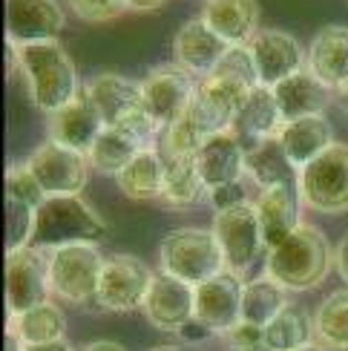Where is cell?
Listing matches in <instances>:
<instances>
[{
    "mask_svg": "<svg viewBox=\"0 0 348 351\" xmlns=\"http://www.w3.org/2000/svg\"><path fill=\"white\" fill-rule=\"evenodd\" d=\"M29 173L35 176L40 190L49 196H81L90 179V158L78 150H69L64 144L43 141L35 147V153L23 162Z\"/></svg>",
    "mask_w": 348,
    "mask_h": 351,
    "instance_id": "30bf717a",
    "label": "cell"
},
{
    "mask_svg": "<svg viewBox=\"0 0 348 351\" xmlns=\"http://www.w3.org/2000/svg\"><path fill=\"white\" fill-rule=\"evenodd\" d=\"M201 21L227 47H248L259 32V3L256 0H205Z\"/></svg>",
    "mask_w": 348,
    "mask_h": 351,
    "instance_id": "44dd1931",
    "label": "cell"
},
{
    "mask_svg": "<svg viewBox=\"0 0 348 351\" xmlns=\"http://www.w3.org/2000/svg\"><path fill=\"white\" fill-rule=\"evenodd\" d=\"M153 271L133 254H112L104 259V271H101L95 305L101 311L127 314L144 308L147 291L153 285Z\"/></svg>",
    "mask_w": 348,
    "mask_h": 351,
    "instance_id": "52a82bcc",
    "label": "cell"
},
{
    "mask_svg": "<svg viewBox=\"0 0 348 351\" xmlns=\"http://www.w3.org/2000/svg\"><path fill=\"white\" fill-rule=\"evenodd\" d=\"M242 288L245 282L234 271H222L213 280L196 285V323L210 334L227 337L242 323Z\"/></svg>",
    "mask_w": 348,
    "mask_h": 351,
    "instance_id": "4fadbf2b",
    "label": "cell"
},
{
    "mask_svg": "<svg viewBox=\"0 0 348 351\" xmlns=\"http://www.w3.org/2000/svg\"><path fill=\"white\" fill-rule=\"evenodd\" d=\"M213 233H216V239H219L227 271H234L236 276H242L245 271H248L256 262L259 251L265 247L262 228H259L253 202L216 213Z\"/></svg>",
    "mask_w": 348,
    "mask_h": 351,
    "instance_id": "7c38bea8",
    "label": "cell"
},
{
    "mask_svg": "<svg viewBox=\"0 0 348 351\" xmlns=\"http://www.w3.org/2000/svg\"><path fill=\"white\" fill-rule=\"evenodd\" d=\"M104 119L95 110V104L84 93L78 98H72L64 110H58L49 115V141L64 144L69 150L90 153L95 138L104 133Z\"/></svg>",
    "mask_w": 348,
    "mask_h": 351,
    "instance_id": "d6986e66",
    "label": "cell"
},
{
    "mask_svg": "<svg viewBox=\"0 0 348 351\" xmlns=\"http://www.w3.org/2000/svg\"><path fill=\"white\" fill-rule=\"evenodd\" d=\"M271 90L279 104L285 124L299 121V119H311V115H323V110L331 101V90L311 69L297 72V75L279 81L277 86H271Z\"/></svg>",
    "mask_w": 348,
    "mask_h": 351,
    "instance_id": "cb8c5ba5",
    "label": "cell"
},
{
    "mask_svg": "<svg viewBox=\"0 0 348 351\" xmlns=\"http://www.w3.org/2000/svg\"><path fill=\"white\" fill-rule=\"evenodd\" d=\"M334 268H337V274L343 276V280L348 282V237L340 242V247L334 251Z\"/></svg>",
    "mask_w": 348,
    "mask_h": 351,
    "instance_id": "60d3db41",
    "label": "cell"
},
{
    "mask_svg": "<svg viewBox=\"0 0 348 351\" xmlns=\"http://www.w3.org/2000/svg\"><path fill=\"white\" fill-rule=\"evenodd\" d=\"M199 176L208 190L242 182L245 176V144L234 133H219L205 141L196 156Z\"/></svg>",
    "mask_w": 348,
    "mask_h": 351,
    "instance_id": "603a6c76",
    "label": "cell"
},
{
    "mask_svg": "<svg viewBox=\"0 0 348 351\" xmlns=\"http://www.w3.org/2000/svg\"><path fill=\"white\" fill-rule=\"evenodd\" d=\"M299 351H334V348H325V346H320V343H311V346L299 348Z\"/></svg>",
    "mask_w": 348,
    "mask_h": 351,
    "instance_id": "bcb514c9",
    "label": "cell"
},
{
    "mask_svg": "<svg viewBox=\"0 0 348 351\" xmlns=\"http://www.w3.org/2000/svg\"><path fill=\"white\" fill-rule=\"evenodd\" d=\"M308 69L328 90L348 84V26H323L308 47Z\"/></svg>",
    "mask_w": 348,
    "mask_h": 351,
    "instance_id": "d4e9b609",
    "label": "cell"
},
{
    "mask_svg": "<svg viewBox=\"0 0 348 351\" xmlns=\"http://www.w3.org/2000/svg\"><path fill=\"white\" fill-rule=\"evenodd\" d=\"M253 55V66L262 86H277L279 81L297 75L306 69L308 55H302V47L294 35L282 32V29H259L253 40L248 43Z\"/></svg>",
    "mask_w": 348,
    "mask_h": 351,
    "instance_id": "9a60e30c",
    "label": "cell"
},
{
    "mask_svg": "<svg viewBox=\"0 0 348 351\" xmlns=\"http://www.w3.org/2000/svg\"><path fill=\"white\" fill-rule=\"evenodd\" d=\"M107 233V222L81 196H49L35 213L32 247L55 251L64 245H98Z\"/></svg>",
    "mask_w": 348,
    "mask_h": 351,
    "instance_id": "3957f363",
    "label": "cell"
},
{
    "mask_svg": "<svg viewBox=\"0 0 348 351\" xmlns=\"http://www.w3.org/2000/svg\"><path fill=\"white\" fill-rule=\"evenodd\" d=\"M18 66L26 78L32 104L40 112L64 110L72 98H78V72L72 58L58 40L26 43L18 47Z\"/></svg>",
    "mask_w": 348,
    "mask_h": 351,
    "instance_id": "6da1fadb",
    "label": "cell"
},
{
    "mask_svg": "<svg viewBox=\"0 0 348 351\" xmlns=\"http://www.w3.org/2000/svg\"><path fill=\"white\" fill-rule=\"evenodd\" d=\"M256 351H271V348H256Z\"/></svg>",
    "mask_w": 348,
    "mask_h": 351,
    "instance_id": "681fc988",
    "label": "cell"
},
{
    "mask_svg": "<svg viewBox=\"0 0 348 351\" xmlns=\"http://www.w3.org/2000/svg\"><path fill=\"white\" fill-rule=\"evenodd\" d=\"M158 265H162V274L176 276L193 288L227 271L216 233L201 228L170 230L158 242Z\"/></svg>",
    "mask_w": 348,
    "mask_h": 351,
    "instance_id": "277c9868",
    "label": "cell"
},
{
    "mask_svg": "<svg viewBox=\"0 0 348 351\" xmlns=\"http://www.w3.org/2000/svg\"><path fill=\"white\" fill-rule=\"evenodd\" d=\"M104 254L98 245H64L49 251V291L72 305L95 302Z\"/></svg>",
    "mask_w": 348,
    "mask_h": 351,
    "instance_id": "5b68a950",
    "label": "cell"
},
{
    "mask_svg": "<svg viewBox=\"0 0 348 351\" xmlns=\"http://www.w3.org/2000/svg\"><path fill=\"white\" fill-rule=\"evenodd\" d=\"M208 202L213 204L216 213H222V210H230V208H239V204H248V190H245L242 182L222 184V187L208 190Z\"/></svg>",
    "mask_w": 348,
    "mask_h": 351,
    "instance_id": "f35d334b",
    "label": "cell"
},
{
    "mask_svg": "<svg viewBox=\"0 0 348 351\" xmlns=\"http://www.w3.org/2000/svg\"><path fill=\"white\" fill-rule=\"evenodd\" d=\"M216 75H227V78H236L248 86L259 84L256 75V66H253V55L248 47H230V52L225 55V61L216 66Z\"/></svg>",
    "mask_w": 348,
    "mask_h": 351,
    "instance_id": "8d00e7d4",
    "label": "cell"
},
{
    "mask_svg": "<svg viewBox=\"0 0 348 351\" xmlns=\"http://www.w3.org/2000/svg\"><path fill=\"white\" fill-rule=\"evenodd\" d=\"M66 3L86 23H104L129 9L127 0H66Z\"/></svg>",
    "mask_w": 348,
    "mask_h": 351,
    "instance_id": "74e56055",
    "label": "cell"
},
{
    "mask_svg": "<svg viewBox=\"0 0 348 351\" xmlns=\"http://www.w3.org/2000/svg\"><path fill=\"white\" fill-rule=\"evenodd\" d=\"M288 291L271 280V276H259V280L245 282L242 288V323L256 326V328H268L288 308Z\"/></svg>",
    "mask_w": 348,
    "mask_h": 351,
    "instance_id": "f1b7e54d",
    "label": "cell"
},
{
    "mask_svg": "<svg viewBox=\"0 0 348 351\" xmlns=\"http://www.w3.org/2000/svg\"><path fill=\"white\" fill-rule=\"evenodd\" d=\"M141 150H147V147H141L124 127H104V133L95 138L86 158H90L92 170L107 173V176H119Z\"/></svg>",
    "mask_w": 348,
    "mask_h": 351,
    "instance_id": "4dcf8cb0",
    "label": "cell"
},
{
    "mask_svg": "<svg viewBox=\"0 0 348 351\" xmlns=\"http://www.w3.org/2000/svg\"><path fill=\"white\" fill-rule=\"evenodd\" d=\"M331 265H334V254H331L325 233L306 222L282 245L271 247L265 256V274L277 280L285 291L316 288L328 276Z\"/></svg>",
    "mask_w": 348,
    "mask_h": 351,
    "instance_id": "7a4b0ae2",
    "label": "cell"
},
{
    "mask_svg": "<svg viewBox=\"0 0 348 351\" xmlns=\"http://www.w3.org/2000/svg\"><path fill=\"white\" fill-rule=\"evenodd\" d=\"M179 337H184V340H205V337H210V331H208L205 326H201V323H196V319H193V323H187V326L182 328Z\"/></svg>",
    "mask_w": 348,
    "mask_h": 351,
    "instance_id": "b9f144b4",
    "label": "cell"
},
{
    "mask_svg": "<svg viewBox=\"0 0 348 351\" xmlns=\"http://www.w3.org/2000/svg\"><path fill=\"white\" fill-rule=\"evenodd\" d=\"M49 254L40 247H18L6 254V308L18 317L49 302Z\"/></svg>",
    "mask_w": 348,
    "mask_h": 351,
    "instance_id": "8fae6325",
    "label": "cell"
},
{
    "mask_svg": "<svg viewBox=\"0 0 348 351\" xmlns=\"http://www.w3.org/2000/svg\"><path fill=\"white\" fill-rule=\"evenodd\" d=\"M9 328L18 334L23 346H47V343H61L66 331L64 311L55 302H43L38 308L9 317Z\"/></svg>",
    "mask_w": 348,
    "mask_h": 351,
    "instance_id": "1f68e13d",
    "label": "cell"
},
{
    "mask_svg": "<svg viewBox=\"0 0 348 351\" xmlns=\"http://www.w3.org/2000/svg\"><path fill=\"white\" fill-rule=\"evenodd\" d=\"M196 84L199 81H193L190 72L179 66L176 61L156 66L144 75V81H141L144 110H147L153 124L162 130V133L190 110V101L196 95Z\"/></svg>",
    "mask_w": 348,
    "mask_h": 351,
    "instance_id": "9c48e42d",
    "label": "cell"
},
{
    "mask_svg": "<svg viewBox=\"0 0 348 351\" xmlns=\"http://www.w3.org/2000/svg\"><path fill=\"white\" fill-rule=\"evenodd\" d=\"M205 133L193 124L190 115H182L176 124H170L162 136H158V153L164 158H196L199 150L205 147Z\"/></svg>",
    "mask_w": 348,
    "mask_h": 351,
    "instance_id": "e575fe53",
    "label": "cell"
},
{
    "mask_svg": "<svg viewBox=\"0 0 348 351\" xmlns=\"http://www.w3.org/2000/svg\"><path fill=\"white\" fill-rule=\"evenodd\" d=\"M133 12H156L158 6H164L167 0H127Z\"/></svg>",
    "mask_w": 348,
    "mask_h": 351,
    "instance_id": "7bdbcfd3",
    "label": "cell"
},
{
    "mask_svg": "<svg viewBox=\"0 0 348 351\" xmlns=\"http://www.w3.org/2000/svg\"><path fill=\"white\" fill-rule=\"evenodd\" d=\"M150 351H182V348H176V346H158V348H150Z\"/></svg>",
    "mask_w": 348,
    "mask_h": 351,
    "instance_id": "c3c4849f",
    "label": "cell"
},
{
    "mask_svg": "<svg viewBox=\"0 0 348 351\" xmlns=\"http://www.w3.org/2000/svg\"><path fill=\"white\" fill-rule=\"evenodd\" d=\"M340 98H343V110H345V115H348V84L340 90Z\"/></svg>",
    "mask_w": 348,
    "mask_h": 351,
    "instance_id": "7dc6e473",
    "label": "cell"
},
{
    "mask_svg": "<svg viewBox=\"0 0 348 351\" xmlns=\"http://www.w3.org/2000/svg\"><path fill=\"white\" fill-rule=\"evenodd\" d=\"M279 144L285 156L291 158V165L302 170L334 144V130H331V121L325 115H311V119L285 124L279 133Z\"/></svg>",
    "mask_w": 348,
    "mask_h": 351,
    "instance_id": "4316f807",
    "label": "cell"
},
{
    "mask_svg": "<svg viewBox=\"0 0 348 351\" xmlns=\"http://www.w3.org/2000/svg\"><path fill=\"white\" fill-rule=\"evenodd\" d=\"M299 204H302L299 184H279L259 193L253 208H256V219H259V228H262V239L268 251L282 245L302 225Z\"/></svg>",
    "mask_w": 348,
    "mask_h": 351,
    "instance_id": "ffe728a7",
    "label": "cell"
},
{
    "mask_svg": "<svg viewBox=\"0 0 348 351\" xmlns=\"http://www.w3.org/2000/svg\"><path fill=\"white\" fill-rule=\"evenodd\" d=\"M6 199L23 202L38 210L40 204L47 202V193L40 190V184L35 182V176L29 173V167L18 165V167H9V173H6Z\"/></svg>",
    "mask_w": 348,
    "mask_h": 351,
    "instance_id": "d590c367",
    "label": "cell"
},
{
    "mask_svg": "<svg viewBox=\"0 0 348 351\" xmlns=\"http://www.w3.org/2000/svg\"><path fill=\"white\" fill-rule=\"evenodd\" d=\"M285 127V119L279 112V104L273 98L271 86L256 84L253 90L248 93V98L242 101V107L236 112V121L230 127L242 144H253V141H262V138H273L279 136Z\"/></svg>",
    "mask_w": 348,
    "mask_h": 351,
    "instance_id": "7402d4cb",
    "label": "cell"
},
{
    "mask_svg": "<svg viewBox=\"0 0 348 351\" xmlns=\"http://www.w3.org/2000/svg\"><path fill=\"white\" fill-rule=\"evenodd\" d=\"M81 351H127L121 343H112V340H95L90 346H84Z\"/></svg>",
    "mask_w": 348,
    "mask_h": 351,
    "instance_id": "ee69618b",
    "label": "cell"
},
{
    "mask_svg": "<svg viewBox=\"0 0 348 351\" xmlns=\"http://www.w3.org/2000/svg\"><path fill=\"white\" fill-rule=\"evenodd\" d=\"M84 95L92 101L95 110L101 112L107 127H119L129 119H136L138 112H144V95L141 84L129 81L115 72H98L86 81Z\"/></svg>",
    "mask_w": 348,
    "mask_h": 351,
    "instance_id": "e0dca14e",
    "label": "cell"
},
{
    "mask_svg": "<svg viewBox=\"0 0 348 351\" xmlns=\"http://www.w3.org/2000/svg\"><path fill=\"white\" fill-rule=\"evenodd\" d=\"M164 173H167L164 156L158 153V147H150V150H141L133 162L115 176V184H119V190L127 199H136V202L162 199Z\"/></svg>",
    "mask_w": 348,
    "mask_h": 351,
    "instance_id": "83f0119b",
    "label": "cell"
},
{
    "mask_svg": "<svg viewBox=\"0 0 348 351\" xmlns=\"http://www.w3.org/2000/svg\"><path fill=\"white\" fill-rule=\"evenodd\" d=\"M225 340L230 343V348H234V351H256V348H265V328L239 323Z\"/></svg>",
    "mask_w": 348,
    "mask_h": 351,
    "instance_id": "ab89813d",
    "label": "cell"
},
{
    "mask_svg": "<svg viewBox=\"0 0 348 351\" xmlns=\"http://www.w3.org/2000/svg\"><path fill=\"white\" fill-rule=\"evenodd\" d=\"M311 343H316L314 317L299 305H288L265 328V348L271 351H299Z\"/></svg>",
    "mask_w": 348,
    "mask_h": 351,
    "instance_id": "d6a6232c",
    "label": "cell"
},
{
    "mask_svg": "<svg viewBox=\"0 0 348 351\" xmlns=\"http://www.w3.org/2000/svg\"><path fill=\"white\" fill-rule=\"evenodd\" d=\"M144 317L158 331L182 334V328L196 317V288L170 274H156L144 300Z\"/></svg>",
    "mask_w": 348,
    "mask_h": 351,
    "instance_id": "5bb4252c",
    "label": "cell"
},
{
    "mask_svg": "<svg viewBox=\"0 0 348 351\" xmlns=\"http://www.w3.org/2000/svg\"><path fill=\"white\" fill-rule=\"evenodd\" d=\"M299 196L316 213L348 210V144L334 141L320 158L299 170Z\"/></svg>",
    "mask_w": 348,
    "mask_h": 351,
    "instance_id": "8992f818",
    "label": "cell"
},
{
    "mask_svg": "<svg viewBox=\"0 0 348 351\" xmlns=\"http://www.w3.org/2000/svg\"><path fill=\"white\" fill-rule=\"evenodd\" d=\"M167 173H164V190H162V204L167 208H193L201 199H208V187L201 182L196 158H164Z\"/></svg>",
    "mask_w": 348,
    "mask_h": 351,
    "instance_id": "f546056e",
    "label": "cell"
},
{
    "mask_svg": "<svg viewBox=\"0 0 348 351\" xmlns=\"http://www.w3.org/2000/svg\"><path fill=\"white\" fill-rule=\"evenodd\" d=\"M316 343L334 351H348V288L328 294L314 314Z\"/></svg>",
    "mask_w": 348,
    "mask_h": 351,
    "instance_id": "836d02e7",
    "label": "cell"
},
{
    "mask_svg": "<svg viewBox=\"0 0 348 351\" xmlns=\"http://www.w3.org/2000/svg\"><path fill=\"white\" fill-rule=\"evenodd\" d=\"M245 173L262 190L279 187V184H299V170L285 156L279 136L245 144Z\"/></svg>",
    "mask_w": 348,
    "mask_h": 351,
    "instance_id": "484cf974",
    "label": "cell"
},
{
    "mask_svg": "<svg viewBox=\"0 0 348 351\" xmlns=\"http://www.w3.org/2000/svg\"><path fill=\"white\" fill-rule=\"evenodd\" d=\"M66 18L58 0H6V40L14 47L55 40Z\"/></svg>",
    "mask_w": 348,
    "mask_h": 351,
    "instance_id": "2e32d148",
    "label": "cell"
},
{
    "mask_svg": "<svg viewBox=\"0 0 348 351\" xmlns=\"http://www.w3.org/2000/svg\"><path fill=\"white\" fill-rule=\"evenodd\" d=\"M23 351H72V348L66 340H61V343H47V346H26Z\"/></svg>",
    "mask_w": 348,
    "mask_h": 351,
    "instance_id": "f6af8a7d",
    "label": "cell"
},
{
    "mask_svg": "<svg viewBox=\"0 0 348 351\" xmlns=\"http://www.w3.org/2000/svg\"><path fill=\"white\" fill-rule=\"evenodd\" d=\"M251 90L253 86H248V84L227 78V75H216L213 72L208 78H199L196 95L190 101L187 115H190L193 124L205 133V138L219 136V133H230L242 101L248 98Z\"/></svg>",
    "mask_w": 348,
    "mask_h": 351,
    "instance_id": "ba28073f",
    "label": "cell"
},
{
    "mask_svg": "<svg viewBox=\"0 0 348 351\" xmlns=\"http://www.w3.org/2000/svg\"><path fill=\"white\" fill-rule=\"evenodd\" d=\"M227 52L230 47L201 18L187 21L176 32V40H173V61L199 78L213 75Z\"/></svg>",
    "mask_w": 348,
    "mask_h": 351,
    "instance_id": "ac0fdd59",
    "label": "cell"
}]
</instances>
